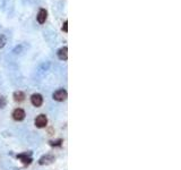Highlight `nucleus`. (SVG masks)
Masks as SVG:
<instances>
[{
    "label": "nucleus",
    "instance_id": "f257e3e1",
    "mask_svg": "<svg viewBox=\"0 0 181 170\" xmlns=\"http://www.w3.org/2000/svg\"><path fill=\"white\" fill-rule=\"evenodd\" d=\"M67 95H68L67 94V91L63 90V88H61V90H58V91H56L53 93V99L56 101L61 102V101H65L67 99Z\"/></svg>",
    "mask_w": 181,
    "mask_h": 170
},
{
    "label": "nucleus",
    "instance_id": "f03ea898",
    "mask_svg": "<svg viewBox=\"0 0 181 170\" xmlns=\"http://www.w3.org/2000/svg\"><path fill=\"white\" fill-rule=\"evenodd\" d=\"M48 125V118L44 115H40L35 119V126L38 128H44Z\"/></svg>",
    "mask_w": 181,
    "mask_h": 170
},
{
    "label": "nucleus",
    "instance_id": "7ed1b4c3",
    "mask_svg": "<svg viewBox=\"0 0 181 170\" xmlns=\"http://www.w3.org/2000/svg\"><path fill=\"white\" fill-rule=\"evenodd\" d=\"M31 102L34 107H41L42 103H43V98L42 95L39 94V93H35L31 97Z\"/></svg>",
    "mask_w": 181,
    "mask_h": 170
},
{
    "label": "nucleus",
    "instance_id": "20e7f679",
    "mask_svg": "<svg viewBox=\"0 0 181 170\" xmlns=\"http://www.w3.org/2000/svg\"><path fill=\"white\" fill-rule=\"evenodd\" d=\"M25 111L23 110V109H21V108H17V109H15L13 112V118L15 120H17V121H22L24 118H25Z\"/></svg>",
    "mask_w": 181,
    "mask_h": 170
},
{
    "label": "nucleus",
    "instance_id": "39448f33",
    "mask_svg": "<svg viewBox=\"0 0 181 170\" xmlns=\"http://www.w3.org/2000/svg\"><path fill=\"white\" fill-rule=\"evenodd\" d=\"M54 161V157L52 154H45L43 157L40 158V160H39V163L41 166H44V164H51Z\"/></svg>",
    "mask_w": 181,
    "mask_h": 170
},
{
    "label": "nucleus",
    "instance_id": "423d86ee",
    "mask_svg": "<svg viewBox=\"0 0 181 170\" xmlns=\"http://www.w3.org/2000/svg\"><path fill=\"white\" fill-rule=\"evenodd\" d=\"M18 159L22 160V162L24 164H30L32 162V158H31V153H22V154H18L17 155Z\"/></svg>",
    "mask_w": 181,
    "mask_h": 170
},
{
    "label": "nucleus",
    "instance_id": "0eeeda50",
    "mask_svg": "<svg viewBox=\"0 0 181 170\" xmlns=\"http://www.w3.org/2000/svg\"><path fill=\"white\" fill-rule=\"evenodd\" d=\"M58 57H59L60 60H67V58H68V48L63 47L59 49L58 50Z\"/></svg>",
    "mask_w": 181,
    "mask_h": 170
},
{
    "label": "nucleus",
    "instance_id": "6e6552de",
    "mask_svg": "<svg viewBox=\"0 0 181 170\" xmlns=\"http://www.w3.org/2000/svg\"><path fill=\"white\" fill-rule=\"evenodd\" d=\"M47 16H48L47 10L40 9V12H39V14H38V22L40 23V24H43V23L45 22V19H47Z\"/></svg>",
    "mask_w": 181,
    "mask_h": 170
},
{
    "label": "nucleus",
    "instance_id": "1a4fd4ad",
    "mask_svg": "<svg viewBox=\"0 0 181 170\" xmlns=\"http://www.w3.org/2000/svg\"><path fill=\"white\" fill-rule=\"evenodd\" d=\"M14 100H15L16 102H22V101L25 100V94L21 91L15 92V93H14Z\"/></svg>",
    "mask_w": 181,
    "mask_h": 170
},
{
    "label": "nucleus",
    "instance_id": "9d476101",
    "mask_svg": "<svg viewBox=\"0 0 181 170\" xmlns=\"http://www.w3.org/2000/svg\"><path fill=\"white\" fill-rule=\"evenodd\" d=\"M6 42H7L6 36H5V35H2V34H0V48L5 47V45H6Z\"/></svg>",
    "mask_w": 181,
    "mask_h": 170
},
{
    "label": "nucleus",
    "instance_id": "9b49d317",
    "mask_svg": "<svg viewBox=\"0 0 181 170\" xmlns=\"http://www.w3.org/2000/svg\"><path fill=\"white\" fill-rule=\"evenodd\" d=\"M61 143H63V139H57V141H51L50 145L51 146H60Z\"/></svg>",
    "mask_w": 181,
    "mask_h": 170
},
{
    "label": "nucleus",
    "instance_id": "f8f14e48",
    "mask_svg": "<svg viewBox=\"0 0 181 170\" xmlns=\"http://www.w3.org/2000/svg\"><path fill=\"white\" fill-rule=\"evenodd\" d=\"M6 103H7L6 98H5V97H0V109H2V108L6 107Z\"/></svg>",
    "mask_w": 181,
    "mask_h": 170
},
{
    "label": "nucleus",
    "instance_id": "ddd939ff",
    "mask_svg": "<svg viewBox=\"0 0 181 170\" xmlns=\"http://www.w3.org/2000/svg\"><path fill=\"white\" fill-rule=\"evenodd\" d=\"M67 25H68V22L66 21V22L63 23V31H65V32L68 31V27H67Z\"/></svg>",
    "mask_w": 181,
    "mask_h": 170
}]
</instances>
